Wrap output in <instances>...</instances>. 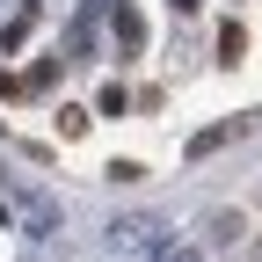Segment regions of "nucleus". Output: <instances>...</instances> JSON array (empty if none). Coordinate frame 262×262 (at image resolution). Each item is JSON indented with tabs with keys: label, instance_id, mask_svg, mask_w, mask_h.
<instances>
[{
	"label": "nucleus",
	"instance_id": "1",
	"mask_svg": "<svg viewBox=\"0 0 262 262\" xmlns=\"http://www.w3.org/2000/svg\"><path fill=\"white\" fill-rule=\"evenodd\" d=\"M110 255H117V262H160V255H168V219L124 211V219L110 226Z\"/></svg>",
	"mask_w": 262,
	"mask_h": 262
},
{
	"label": "nucleus",
	"instance_id": "2",
	"mask_svg": "<svg viewBox=\"0 0 262 262\" xmlns=\"http://www.w3.org/2000/svg\"><path fill=\"white\" fill-rule=\"evenodd\" d=\"M15 211H22V226H29L37 241H51V233H58V204H51L44 189H22V196H15Z\"/></svg>",
	"mask_w": 262,
	"mask_h": 262
},
{
	"label": "nucleus",
	"instance_id": "3",
	"mask_svg": "<svg viewBox=\"0 0 262 262\" xmlns=\"http://www.w3.org/2000/svg\"><path fill=\"white\" fill-rule=\"evenodd\" d=\"M110 29H117V51H146V15L139 8L117 0V8H110Z\"/></svg>",
	"mask_w": 262,
	"mask_h": 262
},
{
	"label": "nucleus",
	"instance_id": "4",
	"mask_svg": "<svg viewBox=\"0 0 262 262\" xmlns=\"http://www.w3.org/2000/svg\"><path fill=\"white\" fill-rule=\"evenodd\" d=\"M241 131H248V117H226V124H211V131H196V139H189V160H204V153H219V146H233Z\"/></svg>",
	"mask_w": 262,
	"mask_h": 262
},
{
	"label": "nucleus",
	"instance_id": "5",
	"mask_svg": "<svg viewBox=\"0 0 262 262\" xmlns=\"http://www.w3.org/2000/svg\"><path fill=\"white\" fill-rule=\"evenodd\" d=\"M29 29H37V0H22V8L8 15V29H0V44H8V51H22V37H29Z\"/></svg>",
	"mask_w": 262,
	"mask_h": 262
},
{
	"label": "nucleus",
	"instance_id": "6",
	"mask_svg": "<svg viewBox=\"0 0 262 262\" xmlns=\"http://www.w3.org/2000/svg\"><path fill=\"white\" fill-rule=\"evenodd\" d=\"M241 233H248V219H241V211H211V241H219V248H233Z\"/></svg>",
	"mask_w": 262,
	"mask_h": 262
},
{
	"label": "nucleus",
	"instance_id": "7",
	"mask_svg": "<svg viewBox=\"0 0 262 262\" xmlns=\"http://www.w3.org/2000/svg\"><path fill=\"white\" fill-rule=\"evenodd\" d=\"M219 51H226V66H233V58L248 51V37H241V22H226V29H219Z\"/></svg>",
	"mask_w": 262,
	"mask_h": 262
},
{
	"label": "nucleus",
	"instance_id": "8",
	"mask_svg": "<svg viewBox=\"0 0 262 262\" xmlns=\"http://www.w3.org/2000/svg\"><path fill=\"white\" fill-rule=\"evenodd\" d=\"M160 262H204V255H196V248H168V255H160Z\"/></svg>",
	"mask_w": 262,
	"mask_h": 262
},
{
	"label": "nucleus",
	"instance_id": "9",
	"mask_svg": "<svg viewBox=\"0 0 262 262\" xmlns=\"http://www.w3.org/2000/svg\"><path fill=\"white\" fill-rule=\"evenodd\" d=\"M196 8H204V0H175V15H196Z\"/></svg>",
	"mask_w": 262,
	"mask_h": 262
},
{
	"label": "nucleus",
	"instance_id": "10",
	"mask_svg": "<svg viewBox=\"0 0 262 262\" xmlns=\"http://www.w3.org/2000/svg\"><path fill=\"white\" fill-rule=\"evenodd\" d=\"M255 255H262V248H255Z\"/></svg>",
	"mask_w": 262,
	"mask_h": 262
}]
</instances>
